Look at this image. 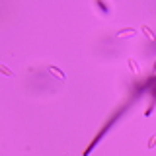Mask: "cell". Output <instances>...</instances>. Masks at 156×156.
<instances>
[{"instance_id": "obj_6", "label": "cell", "mask_w": 156, "mask_h": 156, "mask_svg": "<svg viewBox=\"0 0 156 156\" xmlns=\"http://www.w3.org/2000/svg\"><path fill=\"white\" fill-rule=\"evenodd\" d=\"M152 107H154V100H152V101L148 104V107H146V111H144V115H146V117H148L150 113H152Z\"/></svg>"}, {"instance_id": "obj_3", "label": "cell", "mask_w": 156, "mask_h": 156, "mask_svg": "<svg viewBox=\"0 0 156 156\" xmlns=\"http://www.w3.org/2000/svg\"><path fill=\"white\" fill-rule=\"evenodd\" d=\"M127 65H129V70H131V72H135V74H136V72H140V66L136 65V61H135L133 57L127 58Z\"/></svg>"}, {"instance_id": "obj_2", "label": "cell", "mask_w": 156, "mask_h": 156, "mask_svg": "<svg viewBox=\"0 0 156 156\" xmlns=\"http://www.w3.org/2000/svg\"><path fill=\"white\" fill-rule=\"evenodd\" d=\"M135 33H136L135 27H125V29H121V31H117V37H131V35H135Z\"/></svg>"}, {"instance_id": "obj_1", "label": "cell", "mask_w": 156, "mask_h": 156, "mask_svg": "<svg viewBox=\"0 0 156 156\" xmlns=\"http://www.w3.org/2000/svg\"><path fill=\"white\" fill-rule=\"evenodd\" d=\"M47 70L51 72L53 76H57L58 80H62V82L66 80V74H65V70H62V68H58V66H55V65H49V66H47Z\"/></svg>"}, {"instance_id": "obj_4", "label": "cell", "mask_w": 156, "mask_h": 156, "mask_svg": "<svg viewBox=\"0 0 156 156\" xmlns=\"http://www.w3.org/2000/svg\"><path fill=\"white\" fill-rule=\"evenodd\" d=\"M140 31H143L144 35H146V37L150 39V41H156V35H154V33H152V29H150L148 26H140Z\"/></svg>"}, {"instance_id": "obj_5", "label": "cell", "mask_w": 156, "mask_h": 156, "mask_svg": "<svg viewBox=\"0 0 156 156\" xmlns=\"http://www.w3.org/2000/svg\"><path fill=\"white\" fill-rule=\"evenodd\" d=\"M0 72H2V74H6V76H14V72L10 70L6 65H0Z\"/></svg>"}, {"instance_id": "obj_7", "label": "cell", "mask_w": 156, "mask_h": 156, "mask_svg": "<svg viewBox=\"0 0 156 156\" xmlns=\"http://www.w3.org/2000/svg\"><path fill=\"white\" fill-rule=\"evenodd\" d=\"M154 144H156V135H152V136L148 139V144H146V146H148V148H152Z\"/></svg>"}]
</instances>
